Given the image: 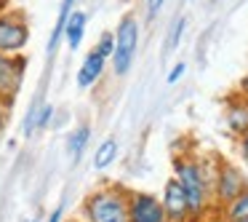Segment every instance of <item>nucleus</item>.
<instances>
[{
    "label": "nucleus",
    "mask_w": 248,
    "mask_h": 222,
    "mask_svg": "<svg viewBox=\"0 0 248 222\" xmlns=\"http://www.w3.org/2000/svg\"><path fill=\"white\" fill-rule=\"evenodd\" d=\"M80 214L86 222H128V193L118 185L99 188L86 195Z\"/></svg>",
    "instance_id": "obj_1"
},
{
    "label": "nucleus",
    "mask_w": 248,
    "mask_h": 222,
    "mask_svg": "<svg viewBox=\"0 0 248 222\" xmlns=\"http://www.w3.org/2000/svg\"><path fill=\"white\" fill-rule=\"evenodd\" d=\"M173 177L182 185L184 195L189 201V214L200 217L205 211V206H208V193H211L208 177L211 174H205V169L198 161H192V158H173Z\"/></svg>",
    "instance_id": "obj_2"
},
{
    "label": "nucleus",
    "mask_w": 248,
    "mask_h": 222,
    "mask_svg": "<svg viewBox=\"0 0 248 222\" xmlns=\"http://www.w3.org/2000/svg\"><path fill=\"white\" fill-rule=\"evenodd\" d=\"M136 46H139V22L136 17L125 14L115 30V51H112V70L115 75H125L134 65Z\"/></svg>",
    "instance_id": "obj_3"
},
{
    "label": "nucleus",
    "mask_w": 248,
    "mask_h": 222,
    "mask_svg": "<svg viewBox=\"0 0 248 222\" xmlns=\"http://www.w3.org/2000/svg\"><path fill=\"white\" fill-rule=\"evenodd\" d=\"M30 43V24L22 11H6L0 14V54L19 56Z\"/></svg>",
    "instance_id": "obj_4"
},
{
    "label": "nucleus",
    "mask_w": 248,
    "mask_h": 222,
    "mask_svg": "<svg viewBox=\"0 0 248 222\" xmlns=\"http://www.w3.org/2000/svg\"><path fill=\"white\" fill-rule=\"evenodd\" d=\"M246 188H248L246 174H243L235 163L219 161V166H216V171H214V198L227 206V204H232Z\"/></svg>",
    "instance_id": "obj_5"
},
{
    "label": "nucleus",
    "mask_w": 248,
    "mask_h": 222,
    "mask_svg": "<svg viewBox=\"0 0 248 222\" xmlns=\"http://www.w3.org/2000/svg\"><path fill=\"white\" fill-rule=\"evenodd\" d=\"M128 222H168L160 198L152 193H128Z\"/></svg>",
    "instance_id": "obj_6"
},
{
    "label": "nucleus",
    "mask_w": 248,
    "mask_h": 222,
    "mask_svg": "<svg viewBox=\"0 0 248 222\" xmlns=\"http://www.w3.org/2000/svg\"><path fill=\"white\" fill-rule=\"evenodd\" d=\"M160 204H163V211H166L168 222H189L192 220V214H189V201H187V195H184L182 185L176 182V177H171L166 182Z\"/></svg>",
    "instance_id": "obj_7"
},
{
    "label": "nucleus",
    "mask_w": 248,
    "mask_h": 222,
    "mask_svg": "<svg viewBox=\"0 0 248 222\" xmlns=\"http://www.w3.org/2000/svg\"><path fill=\"white\" fill-rule=\"evenodd\" d=\"M22 78H24V59L22 56H8L0 54V97L8 104L14 102V97L22 88Z\"/></svg>",
    "instance_id": "obj_8"
},
{
    "label": "nucleus",
    "mask_w": 248,
    "mask_h": 222,
    "mask_svg": "<svg viewBox=\"0 0 248 222\" xmlns=\"http://www.w3.org/2000/svg\"><path fill=\"white\" fill-rule=\"evenodd\" d=\"M104 67H107V59H104L99 51H88L86 54V59H83V65H80V70H78V86L80 88H91L93 83L99 81V78L104 75Z\"/></svg>",
    "instance_id": "obj_9"
},
{
    "label": "nucleus",
    "mask_w": 248,
    "mask_h": 222,
    "mask_svg": "<svg viewBox=\"0 0 248 222\" xmlns=\"http://www.w3.org/2000/svg\"><path fill=\"white\" fill-rule=\"evenodd\" d=\"M224 123H227V129H230V134H235L237 139L246 134L248 131V99L237 97V99H232V102L227 104Z\"/></svg>",
    "instance_id": "obj_10"
},
{
    "label": "nucleus",
    "mask_w": 248,
    "mask_h": 222,
    "mask_svg": "<svg viewBox=\"0 0 248 222\" xmlns=\"http://www.w3.org/2000/svg\"><path fill=\"white\" fill-rule=\"evenodd\" d=\"M86 14L83 11H72L70 14V19H67V24H64V40H67V46H70L72 51H78L80 49V43H83V35H86Z\"/></svg>",
    "instance_id": "obj_11"
},
{
    "label": "nucleus",
    "mask_w": 248,
    "mask_h": 222,
    "mask_svg": "<svg viewBox=\"0 0 248 222\" xmlns=\"http://www.w3.org/2000/svg\"><path fill=\"white\" fill-rule=\"evenodd\" d=\"M115 158H118V139H115V137H107V139L96 147V153H93V169H96V171H104V169H109V163H112Z\"/></svg>",
    "instance_id": "obj_12"
},
{
    "label": "nucleus",
    "mask_w": 248,
    "mask_h": 222,
    "mask_svg": "<svg viewBox=\"0 0 248 222\" xmlns=\"http://www.w3.org/2000/svg\"><path fill=\"white\" fill-rule=\"evenodd\" d=\"M72 6H75V0H62V11H59V19L54 24V33H51V40H48V54H54L59 49V40L64 38V24L72 14Z\"/></svg>",
    "instance_id": "obj_13"
},
{
    "label": "nucleus",
    "mask_w": 248,
    "mask_h": 222,
    "mask_svg": "<svg viewBox=\"0 0 248 222\" xmlns=\"http://www.w3.org/2000/svg\"><path fill=\"white\" fill-rule=\"evenodd\" d=\"M88 139H91V129H88V126H78V129L72 131L70 142H67V150H70V158H72L75 163L80 161V155L86 153Z\"/></svg>",
    "instance_id": "obj_14"
},
{
    "label": "nucleus",
    "mask_w": 248,
    "mask_h": 222,
    "mask_svg": "<svg viewBox=\"0 0 248 222\" xmlns=\"http://www.w3.org/2000/svg\"><path fill=\"white\" fill-rule=\"evenodd\" d=\"M224 217H227V222H243V220H248V188L243 190V193L237 195L232 204L224 206Z\"/></svg>",
    "instance_id": "obj_15"
},
{
    "label": "nucleus",
    "mask_w": 248,
    "mask_h": 222,
    "mask_svg": "<svg viewBox=\"0 0 248 222\" xmlns=\"http://www.w3.org/2000/svg\"><path fill=\"white\" fill-rule=\"evenodd\" d=\"M184 27H187V19L184 17H179L176 22L171 24V30H168V35H166V51H173L179 46V40H182V35H184Z\"/></svg>",
    "instance_id": "obj_16"
},
{
    "label": "nucleus",
    "mask_w": 248,
    "mask_h": 222,
    "mask_svg": "<svg viewBox=\"0 0 248 222\" xmlns=\"http://www.w3.org/2000/svg\"><path fill=\"white\" fill-rule=\"evenodd\" d=\"M93 51H99L104 59H112V51H115V33H102V35H99V40H96V46H93Z\"/></svg>",
    "instance_id": "obj_17"
},
{
    "label": "nucleus",
    "mask_w": 248,
    "mask_h": 222,
    "mask_svg": "<svg viewBox=\"0 0 248 222\" xmlns=\"http://www.w3.org/2000/svg\"><path fill=\"white\" fill-rule=\"evenodd\" d=\"M51 118H54V107H51V104H43V107H40V113L35 115V120H32V126L38 131H43L46 126L51 123Z\"/></svg>",
    "instance_id": "obj_18"
},
{
    "label": "nucleus",
    "mask_w": 248,
    "mask_h": 222,
    "mask_svg": "<svg viewBox=\"0 0 248 222\" xmlns=\"http://www.w3.org/2000/svg\"><path fill=\"white\" fill-rule=\"evenodd\" d=\"M184 70H187V65H184V62H179V65H173L171 67V72H168V86H173V83H179L182 81V75H184Z\"/></svg>",
    "instance_id": "obj_19"
},
{
    "label": "nucleus",
    "mask_w": 248,
    "mask_h": 222,
    "mask_svg": "<svg viewBox=\"0 0 248 222\" xmlns=\"http://www.w3.org/2000/svg\"><path fill=\"white\" fill-rule=\"evenodd\" d=\"M163 6H166V0H147V19H155Z\"/></svg>",
    "instance_id": "obj_20"
},
{
    "label": "nucleus",
    "mask_w": 248,
    "mask_h": 222,
    "mask_svg": "<svg viewBox=\"0 0 248 222\" xmlns=\"http://www.w3.org/2000/svg\"><path fill=\"white\" fill-rule=\"evenodd\" d=\"M62 217H64V206H56V209L54 211H51V214L48 217H46V222H62Z\"/></svg>",
    "instance_id": "obj_21"
},
{
    "label": "nucleus",
    "mask_w": 248,
    "mask_h": 222,
    "mask_svg": "<svg viewBox=\"0 0 248 222\" xmlns=\"http://www.w3.org/2000/svg\"><path fill=\"white\" fill-rule=\"evenodd\" d=\"M237 97H243V99H248V72L240 78V86H237Z\"/></svg>",
    "instance_id": "obj_22"
},
{
    "label": "nucleus",
    "mask_w": 248,
    "mask_h": 222,
    "mask_svg": "<svg viewBox=\"0 0 248 222\" xmlns=\"http://www.w3.org/2000/svg\"><path fill=\"white\" fill-rule=\"evenodd\" d=\"M6 115H8V102L0 97V129H3V123H6Z\"/></svg>",
    "instance_id": "obj_23"
},
{
    "label": "nucleus",
    "mask_w": 248,
    "mask_h": 222,
    "mask_svg": "<svg viewBox=\"0 0 248 222\" xmlns=\"http://www.w3.org/2000/svg\"><path fill=\"white\" fill-rule=\"evenodd\" d=\"M240 155H243V158H246V161H248V131H246V134L240 137Z\"/></svg>",
    "instance_id": "obj_24"
},
{
    "label": "nucleus",
    "mask_w": 248,
    "mask_h": 222,
    "mask_svg": "<svg viewBox=\"0 0 248 222\" xmlns=\"http://www.w3.org/2000/svg\"><path fill=\"white\" fill-rule=\"evenodd\" d=\"M8 3H11V0H0V14H3V11L8 8Z\"/></svg>",
    "instance_id": "obj_25"
},
{
    "label": "nucleus",
    "mask_w": 248,
    "mask_h": 222,
    "mask_svg": "<svg viewBox=\"0 0 248 222\" xmlns=\"http://www.w3.org/2000/svg\"><path fill=\"white\" fill-rule=\"evenodd\" d=\"M32 222H43V217H35V220Z\"/></svg>",
    "instance_id": "obj_26"
},
{
    "label": "nucleus",
    "mask_w": 248,
    "mask_h": 222,
    "mask_svg": "<svg viewBox=\"0 0 248 222\" xmlns=\"http://www.w3.org/2000/svg\"><path fill=\"white\" fill-rule=\"evenodd\" d=\"M70 222H86V220H70Z\"/></svg>",
    "instance_id": "obj_27"
},
{
    "label": "nucleus",
    "mask_w": 248,
    "mask_h": 222,
    "mask_svg": "<svg viewBox=\"0 0 248 222\" xmlns=\"http://www.w3.org/2000/svg\"><path fill=\"white\" fill-rule=\"evenodd\" d=\"M214 3H221V0H214Z\"/></svg>",
    "instance_id": "obj_28"
},
{
    "label": "nucleus",
    "mask_w": 248,
    "mask_h": 222,
    "mask_svg": "<svg viewBox=\"0 0 248 222\" xmlns=\"http://www.w3.org/2000/svg\"><path fill=\"white\" fill-rule=\"evenodd\" d=\"M187 3H192V0H187Z\"/></svg>",
    "instance_id": "obj_29"
},
{
    "label": "nucleus",
    "mask_w": 248,
    "mask_h": 222,
    "mask_svg": "<svg viewBox=\"0 0 248 222\" xmlns=\"http://www.w3.org/2000/svg\"><path fill=\"white\" fill-rule=\"evenodd\" d=\"M243 222H248V220H243Z\"/></svg>",
    "instance_id": "obj_30"
}]
</instances>
